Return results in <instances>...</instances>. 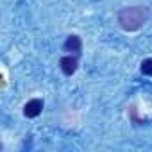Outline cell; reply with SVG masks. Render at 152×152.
I'll return each mask as SVG.
<instances>
[{"instance_id": "1", "label": "cell", "mask_w": 152, "mask_h": 152, "mask_svg": "<svg viewBox=\"0 0 152 152\" xmlns=\"http://www.w3.org/2000/svg\"><path fill=\"white\" fill-rule=\"evenodd\" d=\"M148 18H150V9L147 6L124 7L116 15V22H118V25L125 32H136V31H140L148 22Z\"/></svg>"}, {"instance_id": "5", "label": "cell", "mask_w": 152, "mask_h": 152, "mask_svg": "<svg viewBox=\"0 0 152 152\" xmlns=\"http://www.w3.org/2000/svg\"><path fill=\"white\" fill-rule=\"evenodd\" d=\"M140 72H141L143 75H147V77H152V57H147V59L141 61Z\"/></svg>"}, {"instance_id": "3", "label": "cell", "mask_w": 152, "mask_h": 152, "mask_svg": "<svg viewBox=\"0 0 152 152\" xmlns=\"http://www.w3.org/2000/svg\"><path fill=\"white\" fill-rule=\"evenodd\" d=\"M43 106L45 104H43L41 99H31L23 106V116L25 118H36V116H39L41 111H43Z\"/></svg>"}, {"instance_id": "4", "label": "cell", "mask_w": 152, "mask_h": 152, "mask_svg": "<svg viewBox=\"0 0 152 152\" xmlns=\"http://www.w3.org/2000/svg\"><path fill=\"white\" fill-rule=\"evenodd\" d=\"M63 50L68 52V54H77V56H81V52H83V39L77 34H70L64 39V43H63Z\"/></svg>"}, {"instance_id": "2", "label": "cell", "mask_w": 152, "mask_h": 152, "mask_svg": "<svg viewBox=\"0 0 152 152\" xmlns=\"http://www.w3.org/2000/svg\"><path fill=\"white\" fill-rule=\"evenodd\" d=\"M59 68L61 72L66 75V77H72V75L77 72L79 68V56L77 54H66L59 59Z\"/></svg>"}]
</instances>
